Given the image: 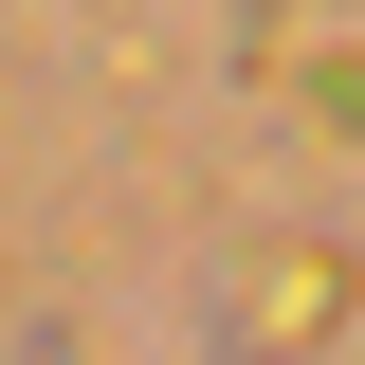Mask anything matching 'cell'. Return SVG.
<instances>
[{
  "label": "cell",
  "instance_id": "6da1fadb",
  "mask_svg": "<svg viewBox=\"0 0 365 365\" xmlns=\"http://www.w3.org/2000/svg\"><path fill=\"white\" fill-rule=\"evenodd\" d=\"M256 329H274V347H329V329H347V256H311V237L256 256Z\"/></svg>",
  "mask_w": 365,
  "mask_h": 365
},
{
  "label": "cell",
  "instance_id": "7a4b0ae2",
  "mask_svg": "<svg viewBox=\"0 0 365 365\" xmlns=\"http://www.w3.org/2000/svg\"><path fill=\"white\" fill-rule=\"evenodd\" d=\"M311 91H329V128H365V55H347V73H311Z\"/></svg>",
  "mask_w": 365,
  "mask_h": 365
}]
</instances>
